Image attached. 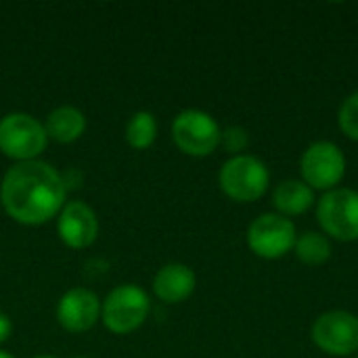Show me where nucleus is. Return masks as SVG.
<instances>
[{
    "mask_svg": "<svg viewBox=\"0 0 358 358\" xmlns=\"http://www.w3.org/2000/svg\"><path fill=\"white\" fill-rule=\"evenodd\" d=\"M65 180L46 162H21L13 166L0 185V201L10 218L21 224H44L65 203Z\"/></svg>",
    "mask_w": 358,
    "mask_h": 358,
    "instance_id": "obj_1",
    "label": "nucleus"
},
{
    "mask_svg": "<svg viewBox=\"0 0 358 358\" xmlns=\"http://www.w3.org/2000/svg\"><path fill=\"white\" fill-rule=\"evenodd\" d=\"M218 185L227 197L239 203L258 201L271 185L266 164L256 155H235L227 159L218 172Z\"/></svg>",
    "mask_w": 358,
    "mask_h": 358,
    "instance_id": "obj_2",
    "label": "nucleus"
},
{
    "mask_svg": "<svg viewBox=\"0 0 358 358\" xmlns=\"http://www.w3.org/2000/svg\"><path fill=\"white\" fill-rule=\"evenodd\" d=\"M317 220L323 235L342 243L358 239V191L355 189H331L323 193L317 203Z\"/></svg>",
    "mask_w": 358,
    "mask_h": 358,
    "instance_id": "obj_3",
    "label": "nucleus"
},
{
    "mask_svg": "<svg viewBox=\"0 0 358 358\" xmlns=\"http://www.w3.org/2000/svg\"><path fill=\"white\" fill-rule=\"evenodd\" d=\"M149 296L138 285H120L103 302L101 317L109 331L117 336L132 334L138 329L149 315Z\"/></svg>",
    "mask_w": 358,
    "mask_h": 358,
    "instance_id": "obj_4",
    "label": "nucleus"
},
{
    "mask_svg": "<svg viewBox=\"0 0 358 358\" xmlns=\"http://www.w3.org/2000/svg\"><path fill=\"white\" fill-rule=\"evenodd\" d=\"M48 136L44 124L27 113H8L0 120V151L21 162L36 159L46 149Z\"/></svg>",
    "mask_w": 358,
    "mask_h": 358,
    "instance_id": "obj_5",
    "label": "nucleus"
},
{
    "mask_svg": "<svg viewBox=\"0 0 358 358\" xmlns=\"http://www.w3.org/2000/svg\"><path fill=\"white\" fill-rule=\"evenodd\" d=\"M302 180L315 191L338 189L346 174V155L334 141H317L306 147L300 159Z\"/></svg>",
    "mask_w": 358,
    "mask_h": 358,
    "instance_id": "obj_6",
    "label": "nucleus"
},
{
    "mask_svg": "<svg viewBox=\"0 0 358 358\" xmlns=\"http://www.w3.org/2000/svg\"><path fill=\"white\" fill-rule=\"evenodd\" d=\"M298 233L292 218H285L277 212L260 214L248 229L250 250L264 260H279L287 256L296 245Z\"/></svg>",
    "mask_w": 358,
    "mask_h": 358,
    "instance_id": "obj_7",
    "label": "nucleus"
},
{
    "mask_svg": "<svg viewBox=\"0 0 358 358\" xmlns=\"http://www.w3.org/2000/svg\"><path fill=\"white\" fill-rule=\"evenodd\" d=\"M220 126L218 122L199 109L180 111L172 122V138L176 147L193 157H206L214 153L220 145Z\"/></svg>",
    "mask_w": 358,
    "mask_h": 358,
    "instance_id": "obj_8",
    "label": "nucleus"
},
{
    "mask_svg": "<svg viewBox=\"0 0 358 358\" xmlns=\"http://www.w3.org/2000/svg\"><path fill=\"white\" fill-rule=\"evenodd\" d=\"M310 338L329 357H350L358 352V317L348 310H327L313 323Z\"/></svg>",
    "mask_w": 358,
    "mask_h": 358,
    "instance_id": "obj_9",
    "label": "nucleus"
},
{
    "mask_svg": "<svg viewBox=\"0 0 358 358\" xmlns=\"http://www.w3.org/2000/svg\"><path fill=\"white\" fill-rule=\"evenodd\" d=\"M101 317V302L94 292L86 287L69 289L57 306V319L63 329L71 334H84L94 327Z\"/></svg>",
    "mask_w": 358,
    "mask_h": 358,
    "instance_id": "obj_10",
    "label": "nucleus"
},
{
    "mask_svg": "<svg viewBox=\"0 0 358 358\" xmlns=\"http://www.w3.org/2000/svg\"><path fill=\"white\" fill-rule=\"evenodd\" d=\"M57 231L65 245L73 250H82L94 243L99 235V220L92 208L86 206L84 201H69L59 212Z\"/></svg>",
    "mask_w": 358,
    "mask_h": 358,
    "instance_id": "obj_11",
    "label": "nucleus"
},
{
    "mask_svg": "<svg viewBox=\"0 0 358 358\" xmlns=\"http://www.w3.org/2000/svg\"><path fill=\"white\" fill-rule=\"evenodd\" d=\"M197 285V277L195 273L180 262H172L159 268V273L155 275L153 281V292L155 296L166 302V304H178L185 302Z\"/></svg>",
    "mask_w": 358,
    "mask_h": 358,
    "instance_id": "obj_12",
    "label": "nucleus"
},
{
    "mask_svg": "<svg viewBox=\"0 0 358 358\" xmlns=\"http://www.w3.org/2000/svg\"><path fill=\"white\" fill-rule=\"evenodd\" d=\"M315 206V191L298 178H287L281 180L275 191H273V208L277 214L292 218V216H302Z\"/></svg>",
    "mask_w": 358,
    "mask_h": 358,
    "instance_id": "obj_13",
    "label": "nucleus"
},
{
    "mask_svg": "<svg viewBox=\"0 0 358 358\" xmlns=\"http://www.w3.org/2000/svg\"><path fill=\"white\" fill-rule=\"evenodd\" d=\"M44 130H46V136L57 143H73L84 134L86 117L76 107H69V105L57 107L55 111L48 113L44 122Z\"/></svg>",
    "mask_w": 358,
    "mask_h": 358,
    "instance_id": "obj_14",
    "label": "nucleus"
},
{
    "mask_svg": "<svg viewBox=\"0 0 358 358\" xmlns=\"http://www.w3.org/2000/svg\"><path fill=\"white\" fill-rule=\"evenodd\" d=\"M294 252L298 260L306 266H321L331 258V241L319 231H306L298 235Z\"/></svg>",
    "mask_w": 358,
    "mask_h": 358,
    "instance_id": "obj_15",
    "label": "nucleus"
},
{
    "mask_svg": "<svg viewBox=\"0 0 358 358\" xmlns=\"http://www.w3.org/2000/svg\"><path fill=\"white\" fill-rule=\"evenodd\" d=\"M126 138L130 147L134 149H147L155 143L157 138V122L153 113L149 111H138L128 120L126 126Z\"/></svg>",
    "mask_w": 358,
    "mask_h": 358,
    "instance_id": "obj_16",
    "label": "nucleus"
},
{
    "mask_svg": "<svg viewBox=\"0 0 358 358\" xmlns=\"http://www.w3.org/2000/svg\"><path fill=\"white\" fill-rule=\"evenodd\" d=\"M338 126L340 130L350 138L358 143V90L352 92L338 111Z\"/></svg>",
    "mask_w": 358,
    "mask_h": 358,
    "instance_id": "obj_17",
    "label": "nucleus"
},
{
    "mask_svg": "<svg viewBox=\"0 0 358 358\" xmlns=\"http://www.w3.org/2000/svg\"><path fill=\"white\" fill-rule=\"evenodd\" d=\"M220 145L235 157V155H243V151L250 145V134L245 128L241 126H229L222 130L220 134Z\"/></svg>",
    "mask_w": 358,
    "mask_h": 358,
    "instance_id": "obj_18",
    "label": "nucleus"
},
{
    "mask_svg": "<svg viewBox=\"0 0 358 358\" xmlns=\"http://www.w3.org/2000/svg\"><path fill=\"white\" fill-rule=\"evenodd\" d=\"M10 334H13V323H10V319H8L4 313H0V344L6 342V340L10 338Z\"/></svg>",
    "mask_w": 358,
    "mask_h": 358,
    "instance_id": "obj_19",
    "label": "nucleus"
},
{
    "mask_svg": "<svg viewBox=\"0 0 358 358\" xmlns=\"http://www.w3.org/2000/svg\"><path fill=\"white\" fill-rule=\"evenodd\" d=\"M0 358H15L10 352H4V350H0Z\"/></svg>",
    "mask_w": 358,
    "mask_h": 358,
    "instance_id": "obj_20",
    "label": "nucleus"
},
{
    "mask_svg": "<svg viewBox=\"0 0 358 358\" xmlns=\"http://www.w3.org/2000/svg\"><path fill=\"white\" fill-rule=\"evenodd\" d=\"M36 358H55V357H36Z\"/></svg>",
    "mask_w": 358,
    "mask_h": 358,
    "instance_id": "obj_21",
    "label": "nucleus"
},
{
    "mask_svg": "<svg viewBox=\"0 0 358 358\" xmlns=\"http://www.w3.org/2000/svg\"><path fill=\"white\" fill-rule=\"evenodd\" d=\"M355 358H358V352H357V357H355Z\"/></svg>",
    "mask_w": 358,
    "mask_h": 358,
    "instance_id": "obj_22",
    "label": "nucleus"
},
{
    "mask_svg": "<svg viewBox=\"0 0 358 358\" xmlns=\"http://www.w3.org/2000/svg\"><path fill=\"white\" fill-rule=\"evenodd\" d=\"M78 358H84V357H78Z\"/></svg>",
    "mask_w": 358,
    "mask_h": 358,
    "instance_id": "obj_23",
    "label": "nucleus"
}]
</instances>
